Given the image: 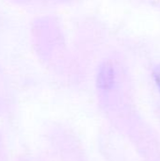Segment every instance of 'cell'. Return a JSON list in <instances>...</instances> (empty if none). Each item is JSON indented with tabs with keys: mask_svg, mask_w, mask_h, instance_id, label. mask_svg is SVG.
Segmentation results:
<instances>
[{
	"mask_svg": "<svg viewBox=\"0 0 160 161\" xmlns=\"http://www.w3.org/2000/svg\"><path fill=\"white\" fill-rule=\"evenodd\" d=\"M153 75H154V78H155V81H156L157 85L158 86V88L160 89V65L159 66H157V67L154 70Z\"/></svg>",
	"mask_w": 160,
	"mask_h": 161,
	"instance_id": "1",
	"label": "cell"
}]
</instances>
